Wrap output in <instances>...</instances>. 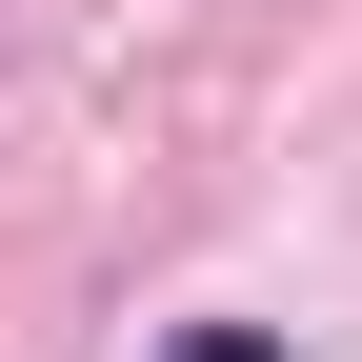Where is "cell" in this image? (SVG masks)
<instances>
[{"instance_id": "cell-1", "label": "cell", "mask_w": 362, "mask_h": 362, "mask_svg": "<svg viewBox=\"0 0 362 362\" xmlns=\"http://www.w3.org/2000/svg\"><path fill=\"white\" fill-rule=\"evenodd\" d=\"M161 362H282V342H262V322H202V342H161Z\"/></svg>"}]
</instances>
